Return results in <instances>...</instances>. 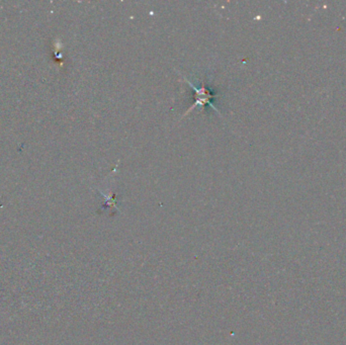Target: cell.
<instances>
[{
	"instance_id": "obj_1",
	"label": "cell",
	"mask_w": 346,
	"mask_h": 345,
	"mask_svg": "<svg viewBox=\"0 0 346 345\" xmlns=\"http://www.w3.org/2000/svg\"><path fill=\"white\" fill-rule=\"evenodd\" d=\"M186 81L194 88V90H195V92H196V96H195L196 102L194 103V105H193L191 108H189V110L185 113V116L189 114V112H190L191 110H193L196 106H205L206 104H209L213 109H215L218 113H220L219 110L216 108V106L212 103V99L215 98L216 95H215L214 93H212V92L206 87V85H205L204 83H202L201 88H197V87H196L192 82H190L189 80L186 79Z\"/></svg>"
}]
</instances>
